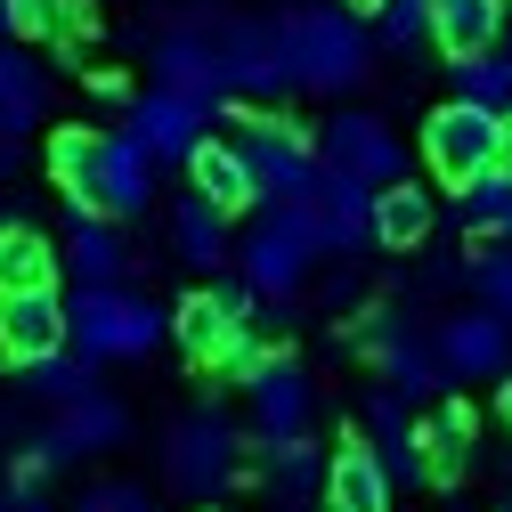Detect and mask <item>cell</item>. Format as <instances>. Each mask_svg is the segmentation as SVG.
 <instances>
[{"instance_id":"obj_1","label":"cell","mask_w":512,"mask_h":512,"mask_svg":"<svg viewBox=\"0 0 512 512\" xmlns=\"http://www.w3.org/2000/svg\"><path fill=\"white\" fill-rule=\"evenodd\" d=\"M285 41H293L301 90H317V98H342L374 74V33L350 17V0L342 9H285Z\"/></svg>"},{"instance_id":"obj_2","label":"cell","mask_w":512,"mask_h":512,"mask_svg":"<svg viewBox=\"0 0 512 512\" xmlns=\"http://www.w3.org/2000/svg\"><path fill=\"white\" fill-rule=\"evenodd\" d=\"M317 252H326L317 204H269V212H261V228L236 244V261H244V277L261 285L269 301H293V293L309 285V261H317Z\"/></svg>"},{"instance_id":"obj_3","label":"cell","mask_w":512,"mask_h":512,"mask_svg":"<svg viewBox=\"0 0 512 512\" xmlns=\"http://www.w3.org/2000/svg\"><path fill=\"white\" fill-rule=\"evenodd\" d=\"M504 155H512V114H488V106H472V98H447V106L423 122V163H431V179L456 187V196H464L488 163H504Z\"/></svg>"},{"instance_id":"obj_4","label":"cell","mask_w":512,"mask_h":512,"mask_svg":"<svg viewBox=\"0 0 512 512\" xmlns=\"http://www.w3.org/2000/svg\"><path fill=\"white\" fill-rule=\"evenodd\" d=\"M244 163H252L261 204H317V196H326V179H334V163L317 155L309 139H293L277 114H244Z\"/></svg>"},{"instance_id":"obj_5","label":"cell","mask_w":512,"mask_h":512,"mask_svg":"<svg viewBox=\"0 0 512 512\" xmlns=\"http://www.w3.org/2000/svg\"><path fill=\"white\" fill-rule=\"evenodd\" d=\"M171 334V309H155L147 293L122 285H74V342L98 358H147Z\"/></svg>"},{"instance_id":"obj_6","label":"cell","mask_w":512,"mask_h":512,"mask_svg":"<svg viewBox=\"0 0 512 512\" xmlns=\"http://www.w3.org/2000/svg\"><path fill=\"white\" fill-rule=\"evenodd\" d=\"M236 456H244V439H236V423L220 415V407H196V415H179L171 423V439H163V480L179 488V496H220L228 480H236Z\"/></svg>"},{"instance_id":"obj_7","label":"cell","mask_w":512,"mask_h":512,"mask_svg":"<svg viewBox=\"0 0 512 512\" xmlns=\"http://www.w3.org/2000/svg\"><path fill=\"white\" fill-rule=\"evenodd\" d=\"M220 66H228V98H285L301 90L293 74V41L285 17H220Z\"/></svg>"},{"instance_id":"obj_8","label":"cell","mask_w":512,"mask_h":512,"mask_svg":"<svg viewBox=\"0 0 512 512\" xmlns=\"http://www.w3.org/2000/svg\"><path fill=\"white\" fill-rule=\"evenodd\" d=\"M212 106L220 98H204V90H179V82H155L147 98H131V131L163 155V163H187L204 139H212Z\"/></svg>"},{"instance_id":"obj_9","label":"cell","mask_w":512,"mask_h":512,"mask_svg":"<svg viewBox=\"0 0 512 512\" xmlns=\"http://www.w3.org/2000/svg\"><path fill=\"white\" fill-rule=\"evenodd\" d=\"M171 334H179V350H187V366H261V350L244 342V317L228 309V293L212 285V293H187L179 309H171Z\"/></svg>"},{"instance_id":"obj_10","label":"cell","mask_w":512,"mask_h":512,"mask_svg":"<svg viewBox=\"0 0 512 512\" xmlns=\"http://www.w3.org/2000/svg\"><path fill=\"white\" fill-rule=\"evenodd\" d=\"M74 342V301L57 293V285H33V293H0V358H49V350H66Z\"/></svg>"},{"instance_id":"obj_11","label":"cell","mask_w":512,"mask_h":512,"mask_svg":"<svg viewBox=\"0 0 512 512\" xmlns=\"http://www.w3.org/2000/svg\"><path fill=\"white\" fill-rule=\"evenodd\" d=\"M366 350H374V366H382V382L391 391H407V399H431L439 382H447V358H439V342H423L399 309H374L366 317Z\"/></svg>"},{"instance_id":"obj_12","label":"cell","mask_w":512,"mask_h":512,"mask_svg":"<svg viewBox=\"0 0 512 512\" xmlns=\"http://www.w3.org/2000/svg\"><path fill=\"white\" fill-rule=\"evenodd\" d=\"M431 342H439L447 374H464V382H504L512 374V317H496L488 301L480 309H456Z\"/></svg>"},{"instance_id":"obj_13","label":"cell","mask_w":512,"mask_h":512,"mask_svg":"<svg viewBox=\"0 0 512 512\" xmlns=\"http://www.w3.org/2000/svg\"><path fill=\"white\" fill-rule=\"evenodd\" d=\"M317 155H326L334 171H358L374 187H391L407 171V147L391 122H374V114H326V131H317Z\"/></svg>"},{"instance_id":"obj_14","label":"cell","mask_w":512,"mask_h":512,"mask_svg":"<svg viewBox=\"0 0 512 512\" xmlns=\"http://www.w3.org/2000/svg\"><path fill=\"white\" fill-rule=\"evenodd\" d=\"M155 163H163V155H155L139 131H106V147H98V179H90L82 204H98V212H114V220L147 212V204H155Z\"/></svg>"},{"instance_id":"obj_15","label":"cell","mask_w":512,"mask_h":512,"mask_svg":"<svg viewBox=\"0 0 512 512\" xmlns=\"http://www.w3.org/2000/svg\"><path fill=\"white\" fill-rule=\"evenodd\" d=\"M122 439H131V415H122L106 391H90L74 407H57V423L41 431V456L49 464H82V456H106V447H122Z\"/></svg>"},{"instance_id":"obj_16","label":"cell","mask_w":512,"mask_h":512,"mask_svg":"<svg viewBox=\"0 0 512 512\" xmlns=\"http://www.w3.org/2000/svg\"><path fill=\"white\" fill-rule=\"evenodd\" d=\"M244 391H252V431H309V407H317V391H309V366L301 358H261L244 374Z\"/></svg>"},{"instance_id":"obj_17","label":"cell","mask_w":512,"mask_h":512,"mask_svg":"<svg viewBox=\"0 0 512 512\" xmlns=\"http://www.w3.org/2000/svg\"><path fill=\"white\" fill-rule=\"evenodd\" d=\"M366 431H374V456L391 464V480H407V488L431 480V439H423V423L407 415L399 391H374L366 399Z\"/></svg>"},{"instance_id":"obj_18","label":"cell","mask_w":512,"mask_h":512,"mask_svg":"<svg viewBox=\"0 0 512 512\" xmlns=\"http://www.w3.org/2000/svg\"><path fill=\"white\" fill-rule=\"evenodd\" d=\"M66 269H74V285H122V269H131V244L114 236V212L74 204V220H66Z\"/></svg>"},{"instance_id":"obj_19","label":"cell","mask_w":512,"mask_h":512,"mask_svg":"<svg viewBox=\"0 0 512 512\" xmlns=\"http://www.w3.org/2000/svg\"><path fill=\"white\" fill-rule=\"evenodd\" d=\"M391 464L374 456V439L334 447V472H326V512H391Z\"/></svg>"},{"instance_id":"obj_20","label":"cell","mask_w":512,"mask_h":512,"mask_svg":"<svg viewBox=\"0 0 512 512\" xmlns=\"http://www.w3.org/2000/svg\"><path fill=\"white\" fill-rule=\"evenodd\" d=\"M439 228V204H431V187L415 179H391V187H374V244L382 252H423Z\"/></svg>"},{"instance_id":"obj_21","label":"cell","mask_w":512,"mask_h":512,"mask_svg":"<svg viewBox=\"0 0 512 512\" xmlns=\"http://www.w3.org/2000/svg\"><path fill=\"white\" fill-rule=\"evenodd\" d=\"M171 252H179L187 269L220 277V269H228V252H236V236H228V204H212V196L171 204Z\"/></svg>"},{"instance_id":"obj_22","label":"cell","mask_w":512,"mask_h":512,"mask_svg":"<svg viewBox=\"0 0 512 512\" xmlns=\"http://www.w3.org/2000/svg\"><path fill=\"white\" fill-rule=\"evenodd\" d=\"M317 228H326V252H358V244H374V179L334 171L326 196H317Z\"/></svg>"},{"instance_id":"obj_23","label":"cell","mask_w":512,"mask_h":512,"mask_svg":"<svg viewBox=\"0 0 512 512\" xmlns=\"http://www.w3.org/2000/svg\"><path fill=\"white\" fill-rule=\"evenodd\" d=\"M187 179H196V196L244 212V204H261V187H252V163H244V139H204L196 155H187Z\"/></svg>"},{"instance_id":"obj_24","label":"cell","mask_w":512,"mask_h":512,"mask_svg":"<svg viewBox=\"0 0 512 512\" xmlns=\"http://www.w3.org/2000/svg\"><path fill=\"white\" fill-rule=\"evenodd\" d=\"M41 114H49V74L17 41H0V139H25Z\"/></svg>"},{"instance_id":"obj_25","label":"cell","mask_w":512,"mask_h":512,"mask_svg":"<svg viewBox=\"0 0 512 512\" xmlns=\"http://www.w3.org/2000/svg\"><path fill=\"white\" fill-rule=\"evenodd\" d=\"M252 439H261V464H269V488L277 496H293V504H309L317 488H326V472H334V456H317V447H309V431H252Z\"/></svg>"},{"instance_id":"obj_26","label":"cell","mask_w":512,"mask_h":512,"mask_svg":"<svg viewBox=\"0 0 512 512\" xmlns=\"http://www.w3.org/2000/svg\"><path fill=\"white\" fill-rule=\"evenodd\" d=\"M504 0H431V41L447 57H472V49H496L504 41Z\"/></svg>"},{"instance_id":"obj_27","label":"cell","mask_w":512,"mask_h":512,"mask_svg":"<svg viewBox=\"0 0 512 512\" xmlns=\"http://www.w3.org/2000/svg\"><path fill=\"white\" fill-rule=\"evenodd\" d=\"M57 285V244L33 220H0V293H33Z\"/></svg>"},{"instance_id":"obj_28","label":"cell","mask_w":512,"mask_h":512,"mask_svg":"<svg viewBox=\"0 0 512 512\" xmlns=\"http://www.w3.org/2000/svg\"><path fill=\"white\" fill-rule=\"evenodd\" d=\"M25 382H33V391L49 399V407H74V399H90L98 391V350H49V358H33L25 366Z\"/></svg>"},{"instance_id":"obj_29","label":"cell","mask_w":512,"mask_h":512,"mask_svg":"<svg viewBox=\"0 0 512 512\" xmlns=\"http://www.w3.org/2000/svg\"><path fill=\"white\" fill-rule=\"evenodd\" d=\"M423 439H431V488H456L464 464H472V407L447 399V407L423 423Z\"/></svg>"},{"instance_id":"obj_30","label":"cell","mask_w":512,"mask_h":512,"mask_svg":"<svg viewBox=\"0 0 512 512\" xmlns=\"http://www.w3.org/2000/svg\"><path fill=\"white\" fill-rule=\"evenodd\" d=\"M472 236H512V155L464 187V244Z\"/></svg>"},{"instance_id":"obj_31","label":"cell","mask_w":512,"mask_h":512,"mask_svg":"<svg viewBox=\"0 0 512 512\" xmlns=\"http://www.w3.org/2000/svg\"><path fill=\"white\" fill-rule=\"evenodd\" d=\"M447 74H456V98H472V106H488V114H512V57H504V49L447 57Z\"/></svg>"},{"instance_id":"obj_32","label":"cell","mask_w":512,"mask_h":512,"mask_svg":"<svg viewBox=\"0 0 512 512\" xmlns=\"http://www.w3.org/2000/svg\"><path fill=\"white\" fill-rule=\"evenodd\" d=\"M98 147H106V131H82V122H66V131L49 139V179L66 187L74 204L90 196V179H98Z\"/></svg>"},{"instance_id":"obj_33","label":"cell","mask_w":512,"mask_h":512,"mask_svg":"<svg viewBox=\"0 0 512 512\" xmlns=\"http://www.w3.org/2000/svg\"><path fill=\"white\" fill-rule=\"evenodd\" d=\"M431 33V0H374V41L382 49H407Z\"/></svg>"},{"instance_id":"obj_34","label":"cell","mask_w":512,"mask_h":512,"mask_svg":"<svg viewBox=\"0 0 512 512\" xmlns=\"http://www.w3.org/2000/svg\"><path fill=\"white\" fill-rule=\"evenodd\" d=\"M472 285H480V301H488L496 317H512V244L480 252V261H472Z\"/></svg>"},{"instance_id":"obj_35","label":"cell","mask_w":512,"mask_h":512,"mask_svg":"<svg viewBox=\"0 0 512 512\" xmlns=\"http://www.w3.org/2000/svg\"><path fill=\"white\" fill-rule=\"evenodd\" d=\"M82 512H155V496H147V480H98V488H82Z\"/></svg>"},{"instance_id":"obj_36","label":"cell","mask_w":512,"mask_h":512,"mask_svg":"<svg viewBox=\"0 0 512 512\" xmlns=\"http://www.w3.org/2000/svg\"><path fill=\"white\" fill-rule=\"evenodd\" d=\"M9 33H17V41L57 33V0H9Z\"/></svg>"},{"instance_id":"obj_37","label":"cell","mask_w":512,"mask_h":512,"mask_svg":"<svg viewBox=\"0 0 512 512\" xmlns=\"http://www.w3.org/2000/svg\"><path fill=\"white\" fill-rule=\"evenodd\" d=\"M496 415H504V423H512V374H504V382H496Z\"/></svg>"},{"instance_id":"obj_38","label":"cell","mask_w":512,"mask_h":512,"mask_svg":"<svg viewBox=\"0 0 512 512\" xmlns=\"http://www.w3.org/2000/svg\"><path fill=\"white\" fill-rule=\"evenodd\" d=\"M0 41H17V33H9V0H0Z\"/></svg>"},{"instance_id":"obj_39","label":"cell","mask_w":512,"mask_h":512,"mask_svg":"<svg viewBox=\"0 0 512 512\" xmlns=\"http://www.w3.org/2000/svg\"><path fill=\"white\" fill-rule=\"evenodd\" d=\"M17 512H49V504H33V496H17Z\"/></svg>"},{"instance_id":"obj_40","label":"cell","mask_w":512,"mask_h":512,"mask_svg":"<svg viewBox=\"0 0 512 512\" xmlns=\"http://www.w3.org/2000/svg\"><path fill=\"white\" fill-rule=\"evenodd\" d=\"M350 9H374V0H350Z\"/></svg>"},{"instance_id":"obj_41","label":"cell","mask_w":512,"mask_h":512,"mask_svg":"<svg viewBox=\"0 0 512 512\" xmlns=\"http://www.w3.org/2000/svg\"><path fill=\"white\" fill-rule=\"evenodd\" d=\"M0 512H17V504H9V496H0Z\"/></svg>"},{"instance_id":"obj_42","label":"cell","mask_w":512,"mask_h":512,"mask_svg":"<svg viewBox=\"0 0 512 512\" xmlns=\"http://www.w3.org/2000/svg\"><path fill=\"white\" fill-rule=\"evenodd\" d=\"M496 512H512V496H504V504H496Z\"/></svg>"}]
</instances>
